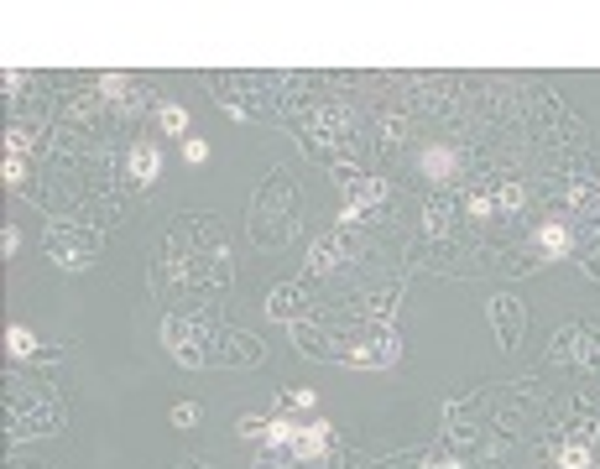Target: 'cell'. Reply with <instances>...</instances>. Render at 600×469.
Masks as SVG:
<instances>
[{"label":"cell","instance_id":"6da1fadb","mask_svg":"<svg viewBox=\"0 0 600 469\" xmlns=\"http://www.w3.org/2000/svg\"><path fill=\"white\" fill-rule=\"evenodd\" d=\"M168 272L177 282H204V287H220L230 282V246L214 235V224L194 214L168 235Z\"/></svg>","mask_w":600,"mask_h":469},{"label":"cell","instance_id":"7a4b0ae2","mask_svg":"<svg viewBox=\"0 0 600 469\" xmlns=\"http://www.w3.org/2000/svg\"><path fill=\"white\" fill-rule=\"evenodd\" d=\"M293 235H298V198H293L287 173L277 167V173L261 183L256 203H250V240L277 250V246H287Z\"/></svg>","mask_w":600,"mask_h":469},{"label":"cell","instance_id":"3957f363","mask_svg":"<svg viewBox=\"0 0 600 469\" xmlns=\"http://www.w3.org/2000/svg\"><path fill=\"white\" fill-rule=\"evenodd\" d=\"M42 246H48V261H58L63 272H84V266H95L100 261V230H89V224H74V220H52L48 235H42Z\"/></svg>","mask_w":600,"mask_h":469},{"label":"cell","instance_id":"277c9868","mask_svg":"<svg viewBox=\"0 0 600 469\" xmlns=\"http://www.w3.org/2000/svg\"><path fill=\"white\" fill-rule=\"evenodd\" d=\"M209 339H214V323L199 319V313H168V319H162V345H168V355H173L177 365H188V371L209 365Z\"/></svg>","mask_w":600,"mask_h":469},{"label":"cell","instance_id":"5b68a950","mask_svg":"<svg viewBox=\"0 0 600 469\" xmlns=\"http://www.w3.org/2000/svg\"><path fill=\"white\" fill-rule=\"evenodd\" d=\"M340 360L345 365H360V371H386V365H397L402 355V339L392 323H366L360 334H350V339H340Z\"/></svg>","mask_w":600,"mask_h":469},{"label":"cell","instance_id":"8992f818","mask_svg":"<svg viewBox=\"0 0 600 469\" xmlns=\"http://www.w3.org/2000/svg\"><path fill=\"white\" fill-rule=\"evenodd\" d=\"M63 428V407L58 401H32V392H16L11 396V433L16 438H37V433H58Z\"/></svg>","mask_w":600,"mask_h":469},{"label":"cell","instance_id":"52a82bcc","mask_svg":"<svg viewBox=\"0 0 600 469\" xmlns=\"http://www.w3.org/2000/svg\"><path fill=\"white\" fill-rule=\"evenodd\" d=\"M261 355H267V349L256 345L250 334H241V329H220V323H214V339H209V365L250 371V365H261Z\"/></svg>","mask_w":600,"mask_h":469},{"label":"cell","instance_id":"ba28073f","mask_svg":"<svg viewBox=\"0 0 600 469\" xmlns=\"http://www.w3.org/2000/svg\"><path fill=\"white\" fill-rule=\"evenodd\" d=\"M595 454H600L595 428H590V422H575L569 438H559V448H553V464L559 469H595Z\"/></svg>","mask_w":600,"mask_h":469},{"label":"cell","instance_id":"9c48e42d","mask_svg":"<svg viewBox=\"0 0 600 469\" xmlns=\"http://www.w3.org/2000/svg\"><path fill=\"white\" fill-rule=\"evenodd\" d=\"M350 256H355L350 230H334V235H324V240H314V250H308V272H314V276H329V272H340Z\"/></svg>","mask_w":600,"mask_h":469},{"label":"cell","instance_id":"30bf717a","mask_svg":"<svg viewBox=\"0 0 600 469\" xmlns=\"http://www.w3.org/2000/svg\"><path fill=\"white\" fill-rule=\"evenodd\" d=\"M491 323H496V339H501L506 349L523 345V334H527V313H523V302H517L512 293L491 297Z\"/></svg>","mask_w":600,"mask_h":469},{"label":"cell","instance_id":"8fae6325","mask_svg":"<svg viewBox=\"0 0 600 469\" xmlns=\"http://www.w3.org/2000/svg\"><path fill=\"white\" fill-rule=\"evenodd\" d=\"M308 293H303L298 282H282V287H272V297H267V319H277V323H308Z\"/></svg>","mask_w":600,"mask_h":469},{"label":"cell","instance_id":"7c38bea8","mask_svg":"<svg viewBox=\"0 0 600 469\" xmlns=\"http://www.w3.org/2000/svg\"><path fill=\"white\" fill-rule=\"evenodd\" d=\"M95 95H100L105 104H115V110H147V89L131 74H100V89H95Z\"/></svg>","mask_w":600,"mask_h":469},{"label":"cell","instance_id":"4fadbf2b","mask_svg":"<svg viewBox=\"0 0 600 469\" xmlns=\"http://www.w3.org/2000/svg\"><path fill=\"white\" fill-rule=\"evenodd\" d=\"M157 173H162V151H157V141H131V151H125V177H131L136 188H151Z\"/></svg>","mask_w":600,"mask_h":469},{"label":"cell","instance_id":"5bb4252c","mask_svg":"<svg viewBox=\"0 0 600 469\" xmlns=\"http://www.w3.org/2000/svg\"><path fill=\"white\" fill-rule=\"evenodd\" d=\"M532 250L543 256V261H559V256H569L575 250V235H569V224L564 220H543L532 230Z\"/></svg>","mask_w":600,"mask_h":469},{"label":"cell","instance_id":"9a60e30c","mask_svg":"<svg viewBox=\"0 0 600 469\" xmlns=\"http://www.w3.org/2000/svg\"><path fill=\"white\" fill-rule=\"evenodd\" d=\"M418 173H423L428 183H450V177L459 173V151L444 147V141H439V147H423L418 151Z\"/></svg>","mask_w":600,"mask_h":469},{"label":"cell","instance_id":"2e32d148","mask_svg":"<svg viewBox=\"0 0 600 469\" xmlns=\"http://www.w3.org/2000/svg\"><path fill=\"white\" fill-rule=\"evenodd\" d=\"M329 444H334V428H329V422H308V428H298V438H293V459L314 464V459L329 454Z\"/></svg>","mask_w":600,"mask_h":469},{"label":"cell","instance_id":"e0dca14e","mask_svg":"<svg viewBox=\"0 0 600 469\" xmlns=\"http://www.w3.org/2000/svg\"><path fill=\"white\" fill-rule=\"evenodd\" d=\"M157 125H162L168 136H177V141H188V110H183L177 99H162V104H157Z\"/></svg>","mask_w":600,"mask_h":469},{"label":"cell","instance_id":"ac0fdd59","mask_svg":"<svg viewBox=\"0 0 600 469\" xmlns=\"http://www.w3.org/2000/svg\"><path fill=\"white\" fill-rule=\"evenodd\" d=\"M450 214H454V198H450V194L428 198V209H423V230H428V235H444V230H450Z\"/></svg>","mask_w":600,"mask_h":469},{"label":"cell","instance_id":"d6986e66","mask_svg":"<svg viewBox=\"0 0 600 469\" xmlns=\"http://www.w3.org/2000/svg\"><path fill=\"white\" fill-rule=\"evenodd\" d=\"M5 349H11V360H26V355H37V334L22 329V323H11L5 329Z\"/></svg>","mask_w":600,"mask_h":469},{"label":"cell","instance_id":"ffe728a7","mask_svg":"<svg viewBox=\"0 0 600 469\" xmlns=\"http://www.w3.org/2000/svg\"><path fill=\"white\" fill-rule=\"evenodd\" d=\"M293 438H298V428H293L287 418L267 422V448H293Z\"/></svg>","mask_w":600,"mask_h":469},{"label":"cell","instance_id":"44dd1931","mask_svg":"<svg viewBox=\"0 0 600 469\" xmlns=\"http://www.w3.org/2000/svg\"><path fill=\"white\" fill-rule=\"evenodd\" d=\"M366 313H371V323H386L392 313H397V287H392V293H376Z\"/></svg>","mask_w":600,"mask_h":469},{"label":"cell","instance_id":"7402d4cb","mask_svg":"<svg viewBox=\"0 0 600 469\" xmlns=\"http://www.w3.org/2000/svg\"><path fill=\"white\" fill-rule=\"evenodd\" d=\"M168 418H173V428H194V422L204 418V407H199V401H177Z\"/></svg>","mask_w":600,"mask_h":469},{"label":"cell","instance_id":"603a6c76","mask_svg":"<svg viewBox=\"0 0 600 469\" xmlns=\"http://www.w3.org/2000/svg\"><path fill=\"white\" fill-rule=\"evenodd\" d=\"M183 162H194V167H204V162H209V147H204L199 136H188V141H183Z\"/></svg>","mask_w":600,"mask_h":469},{"label":"cell","instance_id":"cb8c5ba5","mask_svg":"<svg viewBox=\"0 0 600 469\" xmlns=\"http://www.w3.org/2000/svg\"><path fill=\"white\" fill-rule=\"evenodd\" d=\"M5 183H11V188L26 183V162H22V157H5Z\"/></svg>","mask_w":600,"mask_h":469},{"label":"cell","instance_id":"d4e9b609","mask_svg":"<svg viewBox=\"0 0 600 469\" xmlns=\"http://www.w3.org/2000/svg\"><path fill=\"white\" fill-rule=\"evenodd\" d=\"M241 438H267V422L261 418H241Z\"/></svg>","mask_w":600,"mask_h":469},{"label":"cell","instance_id":"484cf974","mask_svg":"<svg viewBox=\"0 0 600 469\" xmlns=\"http://www.w3.org/2000/svg\"><path fill=\"white\" fill-rule=\"evenodd\" d=\"M177 469H209V464H204V459H183Z\"/></svg>","mask_w":600,"mask_h":469}]
</instances>
